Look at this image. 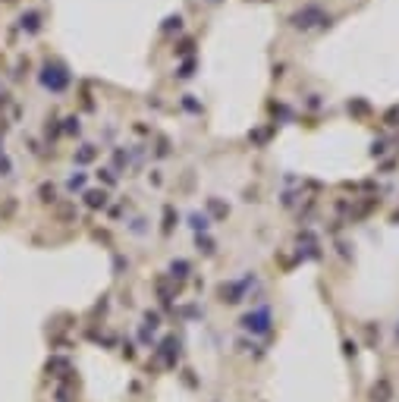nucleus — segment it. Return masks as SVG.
Listing matches in <instances>:
<instances>
[{
  "label": "nucleus",
  "instance_id": "nucleus-1",
  "mask_svg": "<svg viewBox=\"0 0 399 402\" xmlns=\"http://www.w3.org/2000/svg\"><path fill=\"white\" fill-rule=\"evenodd\" d=\"M371 396H374V402H387V396H390V383L380 380V387H374V393H371Z\"/></svg>",
  "mask_w": 399,
  "mask_h": 402
}]
</instances>
